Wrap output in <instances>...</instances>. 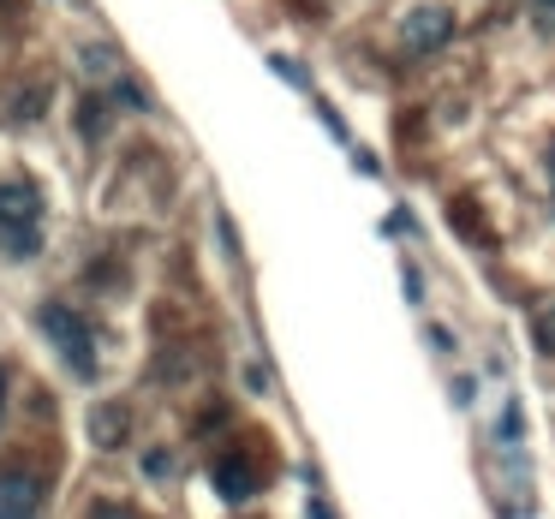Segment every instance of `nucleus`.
Listing matches in <instances>:
<instances>
[{"mask_svg":"<svg viewBox=\"0 0 555 519\" xmlns=\"http://www.w3.org/2000/svg\"><path fill=\"white\" fill-rule=\"evenodd\" d=\"M37 323H42V335L54 340V352L73 364V376H96V328H90L73 304H42Z\"/></svg>","mask_w":555,"mask_h":519,"instance_id":"nucleus-1","label":"nucleus"},{"mask_svg":"<svg viewBox=\"0 0 555 519\" xmlns=\"http://www.w3.org/2000/svg\"><path fill=\"white\" fill-rule=\"evenodd\" d=\"M37 216H42V197L30 185H0V245L13 257L37 251Z\"/></svg>","mask_w":555,"mask_h":519,"instance_id":"nucleus-2","label":"nucleus"},{"mask_svg":"<svg viewBox=\"0 0 555 519\" xmlns=\"http://www.w3.org/2000/svg\"><path fill=\"white\" fill-rule=\"evenodd\" d=\"M49 483L37 471H0V519H42Z\"/></svg>","mask_w":555,"mask_h":519,"instance_id":"nucleus-3","label":"nucleus"},{"mask_svg":"<svg viewBox=\"0 0 555 519\" xmlns=\"http://www.w3.org/2000/svg\"><path fill=\"white\" fill-rule=\"evenodd\" d=\"M448 37H454V13H448V7H412L406 25H400L406 54H436Z\"/></svg>","mask_w":555,"mask_h":519,"instance_id":"nucleus-4","label":"nucleus"},{"mask_svg":"<svg viewBox=\"0 0 555 519\" xmlns=\"http://www.w3.org/2000/svg\"><path fill=\"white\" fill-rule=\"evenodd\" d=\"M216 490L228 495V502H245V495L257 490V471H245V459H221V466H216Z\"/></svg>","mask_w":555,"mask_h":519,"instance_id":"nucleus-5","label":"nucleus"},{"mask_svg":"<svg viewBox=\"0 0 555 519\" xmlns=\"http://www.w3.org/2000/svg\"><path fill=\"white\" fill-rule=\"evenodd\" d=\"M90 442H96V447H120L126 442V406L90 412Z\"/></svg>","mask_w":555,"mask_h":519,"instance_id":"nucleus-6","label":"nucleus"},{"mask_svg":"<svg viewBox=\"0 0 555 519\" xmlns=\"http://www.w3.org/2000/svg\"><path fill=\"white\" fill-rule=\"evenodd\" d=\"M531 340H538V352H555V304L538 316V328H531Z\"/></svg>","mask_w":555,"mask_h":519,"instance_id":"nucleus-7","label":"nucleus"},{"mask_svg":"<svg viewBox=\"0 0 555 519\" xmlns=\"http://www.w3.org/2000/svg\"><path fill=\"white\" fill-rule=\"evenodd\" d=\"M96 519H132V514H126V507H102Z\"/></svg>","mask_w":555,"mask_h":519,"instance_id":"nucleus-8","label":"nucleus"},{"mask_svg":"<svg viewBox=\"0 0 555 519\" xmlns=\"http://www.w3.org/2000/svg\"><path fill=\"white\" fill-rule=\"evenodd\" d=\"M0 412H7V371H0Z\"/></svg>","mask_w":555,"mask_h":519,"instance_id":"nucleus-9","label":"nucleus"},{"mask_svg":"<svg viewBox=\"0 0 555 519\" xmlns=\"http://www.w3.org/2000/svg\"><path fill=\"white\" fill-rule=\"evenodd\" d=\"M550 180H555V144H550Z\"/></svg>","mask_w":555,"mask_h":519,"instance_id":"nucleus-10","label":"nucleus"},{"mask_svg":"<svg viewBox=\"0 0 555 519\" xmlns=\"http://www.w3.org/2000/svg\"><path fill=\"white\" fill-rule=\"evenodd\" d=\"M538 7H555V0H538Z\"/></svg>","mask_w":555,"mask_h":519,"instance_id":"nucleus-11","label":"nucleus"}]
</instances>
